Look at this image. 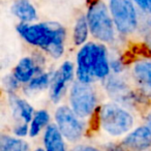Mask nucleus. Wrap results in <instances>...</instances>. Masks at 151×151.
Masks as SVG:
<instances>
[{
    "label": "nucleus",
    "mask_w": 151,
    "mask_h": 151,
    "mask_svg": "<svg viewBox=\"0 0 151 151\" xmlns=\"http://www.w3.org/2000/svg\"><path fill=\"white\" fill-rule=\"evenodd\" d=\"M0 151H29V146L20 139L3 134L0 139Z\"/></svg>",
    "instance_id": "18"
},
{
    "label": "nucleus",
    "mask_w": 151,
    "mask_h": 151,
    "mask_svg": "<svg viewBox=\"0 0 151 151\" xmlns=\"http://www.w3.org/2000/svg\"><path fill=\"white\" fill-rule=\"evenodd\" d=\"M105 87L108 93L119 103L129 105V104H134L137 101V96L130 90L128 85L117 77H109V78L107 77Z\"/></svg>",
    "instance_id": "9"
},
{
    "label": "nucleus",
    "mask_w": 151,
    "mask_h": 151,
    "mask_svg": "<svg viewBox=\"0 0 151 151\" xmlns=\"http://www.w3.org/2000/svg\"><path fill=\"white\" fill-rule=\"evenodd\" d=\"M145 24H146V25H148L149 27L151 28V18H148V19L145 21Z\"/></svg>",
    "instance_id": "28"
},
{
    "label": "nucleus",
    "mask_w": 151,
    "mask_h": 151,
    "mask_svg": "<svg viewBox=\"0 0 151 151\" xmlns=\"http://www.w3.org/2000/svg\"><path fill=\"white\" fill-rule=\"evenodd\" d=\"M12 13L22 23H32L37 19V12L30 0H16L12 5Z\"/></svg>",
    "instance_id": "13"
},
{
    "label": "nucleus",
    "mask_w": 151,
    "mask_h": 151,
    "mask_svg": "<svg viewBox=\"0 0 151 151\" xmlns=\"http://www.w3.org/2000/svg\"><path fill=\"white\" fill-rule=\"evenodd\" d=\"M89 29L96 40L112 42L115 38V24L104 0H89L86 14Z\"/></svg>",
    "instance_id": "2"
},
{
    "label": "nucleus",
    "mask_w": 151,
    "mask_h": 151,
    "mask_svg": "<svg viewBox=\"0 0 151 151\" xmlns=\"http://www.w3.org/2000/svg\"><path fill=\"white\" fill-rule=\"evenodd\" d=\"M143 34H144V38L146 40L147 46L149 47V50L151 51V28L146 24H143Z\"/></svg>",
    "instance_id": "24"
},
{
    "label": "nucleus",
    "mask_w": 151,
    "mask_h": 151,
    "mask_svg": "<svg viewBox=\"0 0 151 151\" xmlns=\"http://www.w3.org/2000/svg\"><path fill=\"white\" fill-rule=\"evenodd\" d=\"M40 71V66L38 64V61L32 57H25L15 67L14 76L19 82L26 83L30 82L34 78V76Z\"/></svg>",
    "instance_id": "11"
},
{
    "label": "nucleus",
    "mask_w": 151,
    "mask_h": 151,
    "mask_svg": "<svg viewBox=\"0 0 151 151\" xmlns=\"http://www.w3.org/2000/svg\"><path fill=\"white\" fill-rule=\"evenodd\" d=\"M35 151H46V150H44V149H42V148H38V149H36Z\"/></svg>",
    "instance_id": "30"
},
{
    "label": "nucleus",
    "mask_w": 151,
    "mask_h": 151,
    "mask_svg": "<svg viewBox=\"0 0 151 151\" xmlns=\"http://www.w3.org/2000/svg\"><path fill=\"white\" fill-rule=\"evenodd\" d=\"M69 101L71 110L80 118H85L94 111L97 99L95 91L89 83H83L78 80L70 89Z\"/></svg>",
    "instance_id": "5"
},
{
    "label": "nucleus",
    "mask_w": 151,
    "mask_h": 151,
    "mask_svg": "<svg viewBox=\"0 0 151 151\" xmlns=\"http://www.w3.org/2000/svg\"><path fill=\"white\" fill-rule=\"evenodd\" d=\"M151 146V130L148 126H141L130 132L123 140L127 151H146Z\"/></svg>",
    "instance_id": "10"
},
{
    "label": "nucleus",
    "mask_w": 151,
    "mask_h": 151,
    "mask_svg": "<svg viewBox=\"0 0 151 151\" xmlns=\"http://www.w3.org/2000/svg\"><path fill=\"white\" fill-rule=\"evenodd\" d=\"M109 9L115 27L121 34H130L139 26L134 0H109Z\"/></svg>",
    "instance_id": "4"
},
{
    "label": "nucleus",
    "mask_w": 151,
    "mask_h": 151,
    "mask_svg": "<svg viewBox=\"0 0 151 151\" xmlns=\"http://www.w3.org/2000/svg\"><path fill=\"white\" fill-rule=\"evenodd\" d=\"M71 109L62 106L56 110V125L62 136L70 142H78L84 134L83 122Z\"/></svg>",
    "instance_id": "6"
},
{
    "label": "nucleus",
    "mask_w": 151,
    "mask_h": 151,
    "mask_svg": "<svg viewBox=\"0 0 151 151\" xmlns=\"http://www.w3.org/2000/svg\"><path fill=\"white\" fill-rule=\"evenodd\" d=\"M64 137L60 132L57 125L50 124L47 126L44 136V144L46 151H66L65 150Z\"/></svg>",
    "instance_id": "14"
},
{
    "label": "nucleus",
    "mask_w": 151,
    "mask_h": 151,
    "mask_svg": "<svg viewBox=\"0 0 151 151\" xmlns=\"http://www.w3.org/2000/svg\"><path fill=\"white\" fill-rule=\"evenodd\" d=\"M146 122H147V126H148V127L150 128V130H151V113H149L148 116H147Z\"/></svg>",
    "instance_id": "27"
},
{
    "label": "nucleus",
    "mask_w": 151,
    "mask_h": 151,
    "mask_svg": "<svg viewBox=\"0 0 151 151\" xmlns=\"http://www.w3.org/2000/svg\"><path fill=\"white\" fill-rule=\"evenodd\" d=\"M18 79L16 78L15 76H12V77H7L4 81V86L6 88V90L9 92H14L16 91V89L18 88Z\"/></svg>",
    "instance_id": "22"
},
{
    "label": "nucleus",
    "mask_w": 151,
    "mask_h": 151,
    "mask_svg": "<svg viewBox=\"0 0 151 151\" xmlns=\"http://www.w3.org/2000/svg\"><path fill=\"white\" fill-rule=\"evenodd\" d=\"M71 151H80V147H79V146H78V147H76V148H73Z\"/></svg>",
    "instance_id": "29"
},
{
    "label": "nucleus",
    "mask_w": 151,
    "mask_h": 151,
    "mask_svg": "<svg viewBox=\"0 0 151 151\" xmlns=\"http://www.w3.org/2000/svg\"><path fill=\"white\" fill-rule=\"evenodd\" d=\"M99 121L106 132L115 137L126 134L134 122L132 114L116 104H106L101 108Z\"/></svg>",
    "instance_id": "3"
},
{
    "label": "nucleus",
    "mask_w": 151,
    "mask_h": 151,
    "mask_svg": "<svg viewBox=\"0 0 151 151\" xmlns=\"http://www.w3.org/2000/svg\"><path fill=\"white\" fill-rule=\"evenodd\" d=\"M134 2L141 11L151 17V0H134Z\"/></svg>",
    "instance_id": "21"
},
{
    "label": "nucleus",
    "mask_w": 151,
    "mask_h": 151,
    "mask_svg": "<svg viewBox=\"0 0 151 151\" xmlns=\"http://www.w3.org/2000/svg\"><path fill=\"white\" fill-rule=\"evenodd\" d=\"M132 73L142 90L151 95V61L141 60L136 62Z\"/></svg>",
    "instance_id": "12"
},
{
    "label": "nucleus",
    "mask_w": 151,
    "mask_h": 151,
    "mask_svg": "<svg viewBox=\"0 0 151 151\" xmlns=\"http://www.w3.org/2000/svg\"><path fill=\"white\" fill-rule=\"evenodd\" d=\"M27 132H29V127L27 126V123H22L19 124L15 127L14 129V134L18 137H25L27 134Z\"/></svg>",
    "instance_id": "23"
},
{
    "label": "nucleus",
    "mask_w": 151,
    "mask_h": 151,
    "mask_svg": "<svg viewBox=\"0 0 151 151\" xmlns=\"http://www.w3.org/2000/svg\"><path fill=\"white\" fill-rule=\"evenodd\" d=\"M79 147H80V151H99V149L91 146H79Z\"/></svg>",
    "instance_id": "26"
},
{
    "label": "nucleus",
    "mask_w": 151,
    "mask_h": 151,
    "mask_svg": "<svg viewBox=\"0 0 151 151\" xmlns=\"http://www.w3.org/2000/svg\"><path fill=\"white\" fill-rule=\"evenodd\" d=\"M73 65L69 61H65L52 76L50 83V97L54 103H58L63 96L69 82L73 79Z\"/></svg>",
    "instance_id": "8"
},
{
    "label": "nucleus",
    "mask_w": 151,
    "mask_h": 151,
    "mask_svg": "<svg viewBox=\"0 0 151 151\" xmlns=\"http://www.w3.org/2000/svg\"><path fill=\"white\" fill-rule=\"evenodd\" d=\"M111 64L108 59L107 49L104 45L97 44L94 57V76L95 78L106 79L110 73Z\"/></svg>",
    "instance_id": "15"
},
{
    "label": "nucleus",
    "mask_w": 151,
    "mask_h": 151,
    "mask_svg": "<svg viewBox=\"0 0 151 151\" xmlns=\"http://www.w3.org/2000/svg\"><path fill=\"white\" fill-rule=\"evenodd\" d=\"M19 34L32 46L45 50L54 58H59L64 52L66 32L57 22L45 23H20L17 26Z\"/></svg>",
    "instance_id": "1"
},
{
    "label": "nucleus",
    "mask_w": 151,
    "mask_h": 151,
    "mask_svg": "<svg viewBox=\"0 0 151 151\" xmlns=\"http://www.w3.org/2000/svg\"><path fill=\"white\" fill-rule=\"evenodd\" d=\"M51 80H52V76L50 73H40L30 81L29 85H28V89L31 91L42 90L50 84Z\"/></svg>",
    "instance_id": "20"
},
{
    "label": "nucleus",
    "mask_w": 151,
    "mask_h": 151,
    "mask_svg": "<svg viewBox=\"0 0 151 151\" xmlns=\"http://www.w3.org/2000/svg\"><path fill=\"white\" fill-rule=\"evenodd\" d=\"M12 106H13L14 112L17 113L25 123L31 122L32 118H33V108L27 101L19 99V97L13 96L12 97Z\"/></svg>",
    "instance_id": "17"
},
{
    "label": "nucleus",
    "mask_w": 151,
    "mask_h": 151,
    "mask_svg": "<svg viewBox=\"0 0 151 151\" xmlns=\"http://www.w3.org/2000/svg\"><path fill=\"white\" fill-rule=\"evenodd\" d=\"M97 44L88 42L81 48L77 57V77L83 83H90L94 76V57Z\"/></svg>",
    "instance_id": "7"
},
{
    "label": "nucleus",
    "mask_w": 151,
    "mask_h": 151,
    "mask_svg": "<svg viewBox=\"0 0 151 151\" xmlns=\"http://www.w3.org/2000/svg\"><path fill=\"white\" fill-rule=\"evenodd\" d=\"M90 31L88 25V21L85 15H81L76 21L75 27H73V42L77 46L84 45L88 37V33Z\"/></svg>",
    "instance_id": "16"
},
{
    "label": "nucleus",
    "mask_w": 151,
    "mask_h": 151,
    "mask_svg": "<svg viewBox=\"0 0 151 151\" xmlns=\"http://www.w3.org/2000/svg\"><path fill=\"white\" fill-rule=\"evenodd\" d=\"M50 121V116L48 112L45 110H40L33 115L29 126V134L31 137H35L40 134V132L49 123Z\"/></svg>",
    "instance_id": "19"
},
{
    "label": "nucleus",
    "mask_w": 151,
    "mask_h": 151,
    "mask_svg": "<svg viewBox=\"0 0 151 151\" xmlns=\"http://www.w3.org/2000/svg\"><path fill=\"white\" fill-rule=\"evenodd\" d=\"M106 151H125V148L123 146H120L115 143H109L106 145Z\"/></svg>",
    "instance_id": "25"
}]
</instances>
